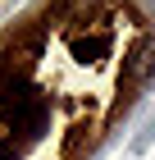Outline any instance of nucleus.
<instances>
[{"label":"nucleus","mask_w":155,"mask_h":160,"mask_svg":"<svg viewBox=\"0 0 155 160\" xmlns=\"http://www.w3.org/2000/svg\"><path fill=\"white\" fill-rule=\"evenodd\" d=\"M151 73H155V37H146L128 60V87H146Z\"/></svg>","instance_id":"f257e3e1"}]
</instances>
